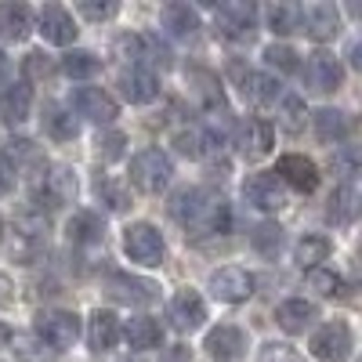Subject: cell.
Listing matches in <instances>:
<instances>
[{
  "label": "cell",
  "mask_w": 362,
  "mask_h": 362,
  "mask_svg": "<svg viewBox=\"0 0 362 362\" xmlns=\"http://www.w3.org/2000/svg\"><path fill=\"white\" fill-rule=\"evenodd\" d=\"M264 62L279 73H297V51L286 44H268L264 47Z\"/></svg>",
  "instance_id": "41"
},
{
  "label": "cell",
  "mask_w": 362,
  "mask_h": 362,
  "mask_svg": "<svg viewBox=\"0 0 362 362\" xmlns=\"http://www.w3.org/2000/svg\"><path fill=\"white\" fill-rule=\"evenodd\" d=\"M54 73V62L44 54V51H29L25 54V76L29 80H47Z\"/></svg>",
  "instance_id": "43"
},
{
  "label": "cell",
  "mask_w": 362,
  "mask_h": 362,
  "mask_svg": "<svg viewBox=\"0 0 362 362\" xmlns=\"http://www.w3.org/2000/svg\"><path fill=\"white\" fill-rule=\"evenodd\" d=\"M312 319H315V305L305 300V297H290L276 308V322H279V329H286V334H305V329L312 326Z\"/></svg>",
  "instance_id": "23"
},
{
  "label": "cell",
  "mask_w": 362,
  "mask_h": 362,
  "mask_svg": "<svg viewBox=\"0 0 362 362\" xmlns=\"http://www.w3.org/2000/svg\"><path fill=\"white\" fill-rule=\"evenodd\" d=\"M305 98H297V95H286V98H279V112H276V119H279V127L286 131V134H300L305 131Z\"/></svg>",
  "instance_id": "34"
},
{
  "label": "cell",
  "mask_w": 362,
  "mask_h": 362,
  "mask_svg": "<svg viewBox=\"0 0 362 362\" xmlns=\"http://www.w3.org/2000/svg\"><path fill=\"white\" fill-rule=\"evenodd\" d=\"M73 199H76V174L69 167H54L51 174H44V185L37 189V203H47L54 210Z\"/></svg>",
  "instance_id": "18"
},
{
  "label": "cell",
  "mask_w": 362,
  "mask_h": 362,
  "mask_svg": "<svg viewBox=\"0 0 362 362\" xmlns=\"http://www.w3.org/2000/svg\"><path fill=\"white\" fill-rule=\"evenodd\" d=\"M358 214V189L351 185V181H344V185L329 196V206H326V218L334 225H351Z\"/></svg>",
  "instance_id": "29"
},
{
  "label": "cell",
  "mask_w": 362,
  "mask_h": 362,
  "mask_svg": "<svg viewBox=\"0 0 362 362\" xmlns=\"http://www.w3.org/2000/svg\"><path fill=\"white\" fill-rule=\"evenodd\" d=\"M124 134L119 131H112V134H105V138H98V153L105 156V160H116V156H124Z\"/></svg>",
  "instance_id": "45"
},
{
  "label": "cell",
  "mask_w": 362,
  "mask_h": 362,
  "mask_svg": "<svg viewBox=\"0 0 362 362\" xmlns=\"http://www.w3.org/2000/svg\"><path fill=\"white\" fill-rule=\"evenodd\" d=\"M189 80H192V83H199V87H196V95H199V102H203L206 109H225V98H221V87H218V76H214V73H206V69H192V73H189Z\"/></svg>",
  "instance_id": "37"
},
{
  "label": "cell",
  "mask_w": 362,
  "mask_h": 362,
  "mask_svg": "<svg viewBox=\"0 0 362 362\" xmlns=\"http://www.w3.org/2000/svg\"><path fill=\"white\" fill-rule=\"evenodd\" d=\"M261 362H305L293 348H286V344H268L264 351H261Z\"/></svg>",
  "instance_id": "46"
},
{
  "label": "cell",
  "mask_w": 362,
  "mask_h": 362,
  "mask_svg": "<svg viewBox=\"0 0 362 362\" xmlns=\"http://www.w3.org/2000/svg\"><path fill=\"white\" fill-rule=\"evenodd\" d=\"M163 235L148 225V221H134L124 228V254L134 261V264H145V268H156L163 264Z\"/></svg>",
  "instance_id": "3"
},
{
  "label": "cell",
  "mask_w": 362,
  "mask_h": 362,
  "mask_svg": "<svg viewBox=\"0 0 362 362\" xmlns=\"http://www.w3.org/2000/svg\"><path fill=\"white\" fill-rule=\"evenodd\" d=\"M210 293H214L218 300H225V305H239V300H247L254 293V276L247 268L225 264L210 276Z\"/></svg>",
  "instance_id": "9"
},
{
  "label": "cell",
  "mask_w": 362,
  "mask_h": 362,
  "mask_svg": "<svg viewBox=\"0 0 362 362\" xmlns=\"http://www.w3.org/2000/svg\"><path fill=\"white\" fill-rule=\"evenodd\" d=\"M62 73L73 76V80H87V76L98 73V58L90 54V51H69L62 58Z\"/></svg>",
  "instance_id": "39"
},
{
  "label": "cell",
  "mask_w": 362,
  "mask_h": 362,
  "mask_svg": "<svg viewBox=\"0 0 362 362\" xmlns=\"http://www.w3.org/2000/svg\"><path fill=\"white\" fill-rule=\"evenodd\" d=\"M239 83H243V95L254 105H276V98H279V80L272 73H243Z\"/></svg>",
  "instance_id": "28"
},
{
  "label": "cell",
  "mask_w": 362,
  "mask_h": 362,
  "mask_svg": "<svg viewBox=\"0 0 362 362\" xmlns=\"http://www.w3.org/2000/svg\"><path fill=\"white\" fill-rule=\"evenodd\" d=\"M312 119H315V134H319V141H341V138L348 134V116L337 112V109H319Z\"/></svg>",
  "instance_id": "33"
},
{
  "label": "cell",
  "mask_w": 362,
  "mask_h": 362,
  "mask_svg": "<svg viewBox=\"0 0 362 362\" xmlns=\"http://www.w3.org/2000/svg\"><path fill=\"white\" fill-rule=\"evenodd\" d=\"M11 185H15V174H11L8 160L0 156V196H8V192H11Z\"/></svg>",
  "instance_id": "47"
},
{
  "label": "cell",
  "mask_w": 362,
  "mask_h": 362,
  "mask_svg": "<svg viewBox=\"0 0 362 362\" xmlns=\"http://www.w3.org/2000/svg\"><path fill=\"white\" fill-rule=\"evenodd\" d=\"M44 131H47L54 141H73L76 131H80V124L73 119L69 109H62V105H47V109H44Z\"/></svg>",
  "instance_id": "31"
},
{
  "label": "cell",
  "mask_w": 362,
  "mask_h": 362,
  "mask_svg": "<svg viewBox=\"0 0 362 362\" xmlns=\"http://www.w3.org/2000/svg\"><path fill=\"white\" fill-rule=\"evenodd\" d=\"M37 29L47 44H73L76 40V22L62 4H44L37 15Z\"/></svg>",
  "instance_id": "17"
},
{
  "label": "cell",
  "mask_w": 362,
  "mask_h": 362,
  "mask_svg": "<svg viewBox=\"0 0 362 362\" xmlns=\"http://www.w3.org/2000/svg\"><path fill=\"white\" fill-rule=\"evenodd\" d=\"M119 334L127 337V344H131L134 351H153V348H160V341H163L160 322H156V319H148V315L127 319V326L119 329Z\"/></svg>",
  "instance_id": "26"
},
{
  "label": "cell",
  "mask_w": 362,
  "mask_h": 362,
  "mask_svg": "<svg viewBox=\"0 0 362 362\" xmlns=\"http://www.w3.org/2000/svg\"><path fill=\"white\" fill-rule=\"evenodd\" d=\"M0 239H4V221H0Z\"/></svg>",
  "instance_id": "52"
},
{
  "label": "cell",
  "mask_w": 362,
  "mask_h": 362,
  "mask_svg": "<svg viewBox=\"0 0 362 362\" xmlns=\"http://www.w3.org/2000/svg\"><path fill=\"white\" fill-rule=\"evenodd\" d=\"M119 90L131 105H145L160 95V80L148 73V69H124L119 73Z\"/></svg>",
  "instance_id": "21"
},
{
  "label": "cell",
  "mask_w": 362,
  "mask_h": 362,
  "mask_svg": "<svg viewBox=\"0 0 362 362\" xmlns=\"http://www.w3.org/2000/svg\"><path fill=\"white\" fill-rule=\"evenodd\" d=\"M210 145H214V138L206 134V127H181L174 134V148L181 156H189V160H199Z\"/></svg>",
  "instance_id": "32"
},
{
  "label": "cell",
  "mask_w": 362,
  "mask_h": 362,
  "mask_svg": "<svg viewBox=\"0 0 362 362\" xmlns=\"http://www.w3.org/2000/svg\"><path fill=\"white\" fill-rule=\"evenodd\" d=\"M95 192H98V199H102L109 210H127V192H124V185H116L112 177H98Z\"/></svg>",
  "instance_id": "42"
},
{
  "label": "cell",
  "mask_w": 362,
  "mask_h": 362,
  "mask_svg": "<svg viewBox=\"0 0 362 362\" xmlns=\"http://www.w3.org/2000/svg\"><path fill=\"white\" fill-rule=\"evenodd\" d=\"M66 235H69L73 247H95V243H102L105 228H102V218L95 210H76L66 225Z\"/></svg>",
  "instance_id": "24"
},
{
  "label": "cell",
  "mask_w": 362,
  "mask_h": 362,
  "mask_svg": "<svg viewBox=\"0 0 362 362\" xmlns=\"http://www.w3.org/2000/svg\"><path fill=\"white\" fill-rule=\"evenodd\" d=\"M276 177H279V185H290V189H297V192H315V189H319V167H315L308 156H300V153L279 156Z\"/></svg>",
  "instance_id": "11"
},
{
  "label": "cell",
  "mask_w": 362,
  "mask_h": 362,
  "mask_svg": "<svg viewBox=\"0 0 362 362\" xmlns=\"http://www.w3.org/2000/svg\"><path fill=\"white\" fill-rule=\"evenodd\" d=\"M250 243H254V250H257V254L276 257V254H279V247H283V228H279V225H272V221H264V225H257V228H254Z\"/></svg>",
  "instance_id": "38"
},
{
  "label": "cell",
  "mask_w": 362,
  "mask_h": 362,
  "mask_svg": "<svg viewBox=\"0 0 362 362\" xmlns=\"http://www.w3.org/2000/svg\"><path fill=\"white\" fill-rule=\"evenodd\" d=\"M76 8H80V15L90 18V22H105V18L116 15V4H112V0H105V4H98V0H80Z\"/></svg>",
  "instance_id": "44"
},
{
  "label": "cell",
  "mask_w": 362,
  "mask_h": 362,
  "mask_svg": "<svg viewBox=\"0 0 362 362\" xmlns=\"http://www.w3.org/2000/svg\"><path fill=\"white\" fill-rule=\"evenodd\" d=\"M355 163H358V156H355V148H344V153L337 156V167H341L344 174H355Z\"/></svg>",
  "instance_id": "48"
},
{
  "label": "cell",
  "mask_w": 362,
  "mask_h": 362,
  "mask_svg": "<svg viewBox=\"0 0 362 362\" xmlns=\"http://www.w3.org/2000/svg\"><path fill=\"white\" fill-rule=\"evenodd\" d=\"M243 199L257 210H264V214H276V210L286 206V189L279 185L276 174H250L243 181Z\"/></svg>",
  "instance_id": "8"
},
{
  "label": "cell",
  "mask_w": 362,
  "mask_h": 362,
  "mask_svg": "<svg viewBox=\"0 0 362 362\" xmlns=\"http://www.w3.org/2000/svg\"><path fill=\"white\" fill-rule=\"evenodd\" d=\"M8 344H11V326L0 322V348H8Z\"/></svg>",
  "instance_id": "50"
},
{
  "label": "cell",
  "mask_w": 362,
  "mask_h": 362,
  "mask_svg": "<svg viewBox=\"0 0 362 362\" xmlns=\"http://www.w3.org/2000/svg\"><path fill=\"white\" fill-rule=\"evenodd\" d=\"M8 76V58H4V51H0V80Z\"/></svg>",
  "instance_id": "51"
},
{
  "label": "cell",
  "mask_w": 362,
  "mask_h": 362,
  "mask_svg": "<svg viewBox=\"0 0 362 362\" xmlns=\"http://www.w3.org/2000/svg\"><path fill=\"white\" fill-rule=\"evenodd\" d=\"M11 297H15V293H11V279L0 276V305H11Z\"/></svg>",
  "instance_id": "49"
},
{
  "label": "cell",
  "mask_w": 362,
  "mask_h": 362,
  "mask_svg": "<svg viewBox=\"0 0 362 362\" xmlns=\"http://www.w3.org/2000/svg\"><path fill=\"white\" fill-rule=\"evenodd\" d=\"M4 160H8L11 174H22V177H44L47 174V156L37 141H25V138L11 141Z\"/></svg>",
  "instance_id": "16"
},
{
  "label": "cell",
  "mask_w": 362,
  "mask_h": 362,
  "mask_svg": "<svg viewBox=\"0 0 362 362\" xmlns=\"http://www.w3.org/2000/svg\"><path fill=\"white\" fill-rule=\"evenodd\" d=\"M29 112H33V90L25 83H11L4 95H0V119H4L8 127H18L29 119Z\"/></svg>",
  "instance_id": "22"
},
{
  "label": "cell",
  "mask_w": 362,
  "mask_h": 362,
  "mask_svg": "<svg viewBox=\"0 0 362 362\" xmlns=\"http://www.w3.org/2000/svg\"><path fill=\"white\" fill-rule=\"evenodd\" d=\"M239 153H243L247 160H261L272 153V141H276V134H272V127L264 124V119H247V124H239Z\"/></svg>",
  "instance_id": "20"
},
{
  "label": "cell",
  "mask_w": 362,
  "mask_h": 362,
  "mask_svg": "<svg viewBox=\"0 0 362 362\" xmlns=\"http://www.w3.org/2000/svg\"><path fill=\"white\" fill-rule=\"evenodd\" d=\"M300 33H308L312 40H334L341 33V11L326 0L300 8Z\"/></svg>",
  "instance_id": "10"
},
{
  "label": "cell",
  "mask_w": 362,
  "mask_h": 362,
  "mask_svg": "<svg viewBox=\"0 0 362 362\" xmlns=\"http://www.w3.org/2000/svg\"><path fill=\"white\" fill-rule=\"evenodd\" d=\"M167 315H170V326H174V329H181V334H192V329H199L203 319H206V305H203V297H199L196 290H177V293L170 297Z\"/></svg>",
  "instance_id": "14"
},
{
  "label": "cell",
  "mask_w": 362,
  "mask_h": 362,
  "mask_svg": "<svg viewBox=\"0 0 362 362\" xmlns=\"http://www.w3.org/2000/svg\"><path fill=\"white\" fill-rule=\"evenodd\" d=\"M297 264L300 268H319L326 257H329V239L326 235H305V239H300V243H297Z\"/></svg>",
  "instance_id": "35"
},
{
  "label": "cell",
  "mask_w": 362,
  "mask_h": 362,
  "mask_svg": "<svg viewBox=\"0 0 362 362\" xmlns=\"http://www.w3.org/2000/svg\"><path fill=\"white\" fill-rule=\"evenodd\" d=\"M33 29V11L25 4H0V37L4 40H25Z\"/></svg>",
  "instance_id": "27"
},
{
  "label": "cell",
  "mask_w": 362,
  "mask_h": 362,
  "mask_svg": "<svg viewBox=\"0 0 362 362\" xmlns=\"http://www.w3.org/2000/svg\"><path fill=\"white\" fill-rule=\"evenodd\" d=\"M305 283H308V290L319 293V297H334V293H341V276H337V272H329V268H312Z\"/></svg>",
  "instance_id": "40"
},
{
  "label": "cell",
  "mask_w": 362,
  "mask_h": 362,
  "mask_svg": "<svg viewBox=\"0 0 362 362\" xmlns=\"http://www.w3.org/2000/svg\"><path fill=\"white\" fill-rule=\"evenodd\" d=\"M37 334L44 344H51L54 351H69L80 337V315L76 312H62V308H54V312H40L37 315Z\"/></svg>",
  "instance_id": "5"
},
{
  "label": "cell",
  "mask_w": 362,
  "mask_h": 362,
  "mask_svg": "<svg viewBox=\"0 0 362 362\" xmlns=\"http://www.w3.org/2000/svg\"><path fill=\"white\" fill-rule=\"evenodd\" d=\"M344 80V69L334 54H326V51H315L308 54V62H305V83L315 90V95H329V90H337Z\"/></svg>",
  "instance_id": "12"
},
{
  "label": "cell",
  "mask_w": 362,
  "mask_h": 362,
  "mask_svg": "<svg viewBox=\"0 0 362 362\" xmlns=\"http://www.w3.org/2000/svg\"><path fill=\"white\" fill-rule=\"evenodd\" d=\"M268 25H272V33H279V37L300 33V4H272Z\"/></svg>",
  "instance_id": "36"
},
{
  "label": "cell",
  "mask_w": 362,
  "mask_h": 362,
  "mask_svg": "<svg viewBox=\"0 0 362 362\" xmlns=\"http://www.w3.org/2000/svg\"><path fill=\"white\" fill-rule=\"evenodd\" d=\"M308 351L319 362H348V355H351V326L341 322V319L322 322L308 341Z\"/></svg>",
  "instance_id": "4"
},
{
  "label": "cell",
  "mask_w": 362,
  "mask_h": 362,
  "mask_svg": "<svg viewBox=\"0 0 362 362\" xmlns=\"http://www.w3.org/2000/svg\"><path fill=\"white\" fill-rule=\"evenodd\" d=\"M112 51H116V58L131 62V69H141V62L167 66V47L156 44V37H145V33H124L112 44Z\"/></svg>",
  "instance_id": "7"
},
{
  "label": "cell",
  "mask_w": 362,
  "mask_h": 362,
  "mask_svg": "<svg viewBox=\"0 0 362 362\" xmlns=\"http://www.w3.org/2000/svg\"><path fill=\"white\" fill-rule=\"evenodd\" d=\"M214 25L228 40H247L257 29V8L250 0H225V4L214 8Z\"/></svg>",
  "instance_id": "6"
},
{
  "label": "cell",
  "mask_w": 362,
  "mask_h": 362,
  "mask_svg": "<svg viewBox=\"0 0 362 362\" xmlns=\"http://www.w3.org/2000/svg\"><path fill=\"white\" fill-rule=\"evenodd\" d=\"M109 297L119 300V305H153L156 300V283L148 279H134V276H124V272H116L109 276Z\"/></svg>",
  "instance_id": "19"
},
{
  "label": "cell",
  "mask_w": 362,
  "mask_h": 362,
  "mask_svg": "<svg viewBox=\"0 0 362 362\" xmlns=\"http://www.w3.org/2000/svg\"><path fill=\"white\" fill-rule=\"evenodd\" d=\"M160 18H163V29H167L170 37H192L196 29H199V15L189 4H167L160 11Z\"/></svg>",
  "instance_id": "30"
},
{
  "label": "cell",
  "mask_w": 362,
  "mask_h": 362,
  "mask_svg": "<svg viewBox=\"0 0 362 362\" xmlns=\"http://www.w3.org/2000/svg\"><path fill=\"white\" fill-rule=\"evenodd\" d=\"M203 348H206V355L214 362H239L243 351H247V337H243V329H239V326L221 322V326H214L206 334Z\"/></svg>",
  "instance_id": "13"
},
{
  "label": "cell",
  "mask_w": 362,
  "mask_h": 362,
  "mask_svg": "<svg viewBox=\"0 0 362 362\" xmlns=\"http://www.w3.org/2000/svg\"><path fill=\"white\" fill-rule=\"evenodd\" d=\"M170 174H174V167H170L167 153H160V148H141L131 160V185L145 196L163 192L170 185Z\"/></svg>",
  "instance_id": "2"
},
{
  "label": "cell",
  "mask_w": 362,
  "mask_h": 362,
  "mask_svg": "<svg viewBox=\"0 0 362 362\" xmlns=\"http://www.w3.org/2000/svg\"><path fill=\"white\" fill-rule=\"evenodd\" d=\"M116 341H119V319L112 312L98 308L95 315H90V322H87V344L95 351H112Z\"/></svg>",
  "instance_id": "25"
},
{
  "label": "cell",
  "mask_w": 362,
  "mask_h": 362,
  "mask_svg": "<svg viewBox=\"0 0 362 362\" xmlns=\"http://www.w3.org/2000/svg\"><path fill=\"white\" fill-rule=\"evenodd\" d=\"M170 214L192 235H221L232 225V210L218 192L206 189H181L170 203Z\"/></svg>",
  "instance_id": "1"
},
{
  "label": "cell",
  "mask_w": 362,
  "mask_h": 362,
  "mask_svg": "<svg viewBox=\"0 0 362 362\" xmlns=\"http://www.w3.org/2000/svg\"><path fill=\"white\" fill-rule=\"evenodd\" d=\"M73 109L87 119H95V124H112L116 112H119L116 98L102 87H76L73 90Z\"/></svg>",
  "instance_id": "15"
}]
</instances>
